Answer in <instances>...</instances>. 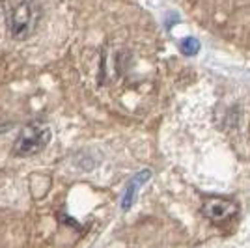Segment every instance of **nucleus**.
<instances>
[{
  "label": "nucleus",
  "mask_w": 250,
  "mask_h": 248,
  "mask_svg": "<svg viewBox=\"0 0 250 248\" xmlns=\"http://www.w3.org/2000/svg\"><path fill=\"white\" fill-rule=\"evenodd\" d=\"M42 6L36 0H22L19 4H15L6 15L11 38L17 41L28 40L38 28V24L42 21Z\"/></svg>",
  "instance_id": "2"
},
{
  "label": "nucleus",
  "mask_w": 250,
  "mask_h": 248,
  "mask_svg": "<svg viewBox=\"0 0 250 248\" xmlns=\"http://www.w3.org/2000/svg\"><path fill=\"white\" fill-rule=\"evenodd\" d=\"M149 177H151V172H149V170H142V172H138L136 176H133L129 179L127 188H125V192H124V198H122V209H124V211L131 209L133 202H135L136 190L144 185V183H147Z\"/></svg>",
  "instance_id": "4"
},
{
  "label": "nucleus",
  "mask_w": 250,
  "mask_h": 248,
  "mask_svg": "<svg viewBox=\"0 0 250 248\" xmlns=\"http://www.w3.org/2000/svg\"><path fill=\"white\" fill-rule=\"evenodd\" d=\"M202 213L204 217L209 218L211 222H224V220H229L237 213V206L231 202V200H226V198H219V196H209L206 202H204V207H202Z\"/></svg>",
  "instance_id": "3"
},
{
  "label": "nucleus",
  "mask_w": 250,
  "mask_h": 248,
  "mask_svg": "<svg viewBox=\"0 0 250 248\" xmlns=\"http://www.w3.org/2000/svg\"><path fill=\"white\" fill-rule=\"evenodd\" d=\"M179 51L183 52L185 56H196L200 51V41L196 38H185L179 43Z\"/></svg>",
  "instance_id": "5"
},
{
  "label": "nucleus",
  "mask_w": 250,
  "mask_h": 248,
  "mask_svg": "<svg viewBox=\"0 0 250 248\" xmlns=\"http://www.w3.org/2000/svg\"><path fill=\"white\" fill-rule=\"evenodd\" d=\"M52 138L51 125L43 120L28 122L21 127L19 135L11 145V155L13 157H32L36 153H42L43 149L49 145Z\"/></svg>",
  "instance_id": "1"
}]
</instances>
